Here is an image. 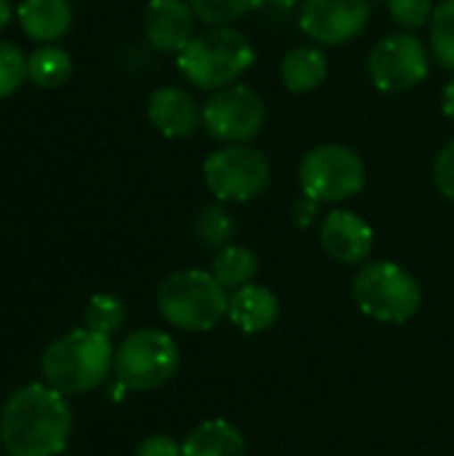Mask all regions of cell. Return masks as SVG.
Listing matches in <instances>:
<instances>
[{"label":"cell","mask_w":454,"mask_h":456,"mask_svg":"<svg viewBox=\"0 0 454 456\" xmlns=\"http://www.w3.org/2000/svg\"><path fill=\"white\" fill-rule=\"evenodd\" d=\"M179 369V347L161 329H136L115 350V377L126 390H155Z\"/></svg>","instance_id":"obj_7"},{"label":"cell","mask_w":454,"mask_h":456,"mask_svg":"<svg viewBox=\"0 0 454 456\" xmlns=\"http://www.w3.org/2000/svg\"><path fill=\"white\" fill-rule=\"evenodd\" d=\"M369 80L383 94H404L431 72L428 45L415 32H393L377 40L367 59Z\"/></svg>","instance_id":"obj_9"},{"label":"cell","mask_w":454,"mask_h":456,"mask_svg":"<svg viewBox=\"0 0 454 456\" xmlns=\"http://www.w3.org/2000/svg\"><path fill=\"white\" fill-rule=\"evenodd\" d=\"M83 323H86V329H91V331H96L102 337H112L126 323V307L112 294H96L86 305Z\"/></svg>","instance_id":"obj_22"},{"label":"cell","mask_w":454,"mask_h":456,"mask_svg":"<svg viewBox=\"0 0 454 456\" xmlns=\"http://www.w3.org/2000/svg\"><path fill=\"white\" fill-rule=\"evenodd\" d=\"M265 3H270L273 8H284V11H289V8H297L302 0H265Z\"/></svg>","instance_id":"obj_32"},{"label":"cell","mask_w":454,"mask_h":456,"mask_svg":"<svg viewBox=\"0 0 454 456\" xmlns=\"http://www.w3.org/2000/svg\"><path fill=\"white\" fill-rule=\"evenodd\" d=\"M353 299L364 315L380 323H407L423 305L417 278L396 262H372L353 278Z\"/></svg>","instance_id":"obj_5"},{"label":"cell","mask_w":454,"mask_h":456,"mask_svg":"<svg viewBox=\"0 0 454 456\" xmlns=\"http://www.w3.org/2000/svg\"><path fill=\"white\" fill-rule=\"evenodd\" d=\"M193 232L203 248L219 251V248L230 246L233 232H235V219L222 203H209L198 211V216L193 222Z\"/></svg>","instance_id":"obj_21"},{"label":"cell","mask_w":454,"mask_h":456,"mask_svg":"<svg viewBox=\"0 0 454 456\" xmlns=\"http://www.w3.org/2000/svg\"><path fill=\"white\" fill-rule=\"evenodd\" d=\"M321 246L340 265H361L372 254L375 232L356 211L332 208L321 222Z\"/></svg>","instance_id":"obj_13"},{"label":"cell","mask_w":454,"mask_h":456,"mask_svg":"<svg viewBox=\"0 0 454 456\" xmlns=\"http://www.w3.org/2000/svg\"><path fill=\"white\" fill-rule=\"evenodd\" d=\"M147 118L166 139H187L203 126V104L179 86H161L147 99Z\"/></svg>","instance_id":"obj_14"},{"label":"cell","mask_w":454,"mask_h":456,"mask_svg":"<svg viewBox=\"0 0 454 456\" xmlns=\"http://www.w3.org/2000/svg\"><path fill=\"white\" fill-rule=\"evenodd\" d=\"M115 366V347L110 337L91 329H72L54 339L43 358L40 371L45 385L64 395H80L96 390Z\"/></svg>","instance_id":"obj_2"},{"label":"cell","mask_w":454,"mask_h":456,"mask_svg":"<svg viewBox=\"0 0 454 456\" xmlns=\"http://www.w3.org/2000/svg\"><path fill=\"white\" fill-rule=\"evenodd\" d=\"M372 16V0H302L300 29L318 45L356 40Z\"/></svg>","instance_id":"obj_11"},{"label":"cell","mask_w":454,"mask_h":456,"mask_svg":"<svg viewBox=\"0 0 454 456\" xmlns=\"http://www.w3.org/2000/svg\"><path fill=\"white\" fill-rule=\"evenodd\" d=\"M13 13H16L13 11V3L11 0H0V32L13 21Z\"/></svg>","instance_id":"obj_31"},{"label":"cell","mask_w":454,"mask_h":456,"mask_svg":"<svg viewBox=\"0 0 454 456\" xmlns=\"http://www.w3.org/2000/svg\"><path fill=\"white\" fill-rule=\"evenodd\" d=\"M431 53L433 59L454 72V0H439L431 16Z\"/></svg>","instance_id":"obj_23"},{"label":"cell","mask_w":454,"mask_h":456,"mask_svg":"<svg viewBox=\"0 0 454 456\" xmlns=\"http://www.w3.org/2000/svg\"><path fill=\"white\" fill-rule=\"evenodd\" d=\"M442 112L454 120V75L447 80V86H444V91H442Z\"/></svg>","instance_id":"obj_30"},{"label":"cell","mask_w":454,"mask_h":456,"mask_svg":"<svg viewBox=\"0 0 454 456\" xmlns=\"http://www.w3.org/2000/svg\"><path fill=\"white\" fill-rule=\"evenodd\" d=\"M27 80V56L11 40H0V99L13 96Z\"/></svg>","instance_id":"obj_25"},{"label":"cell","mask_w":454,"mask_h":456,"mask_svg":"<svg viewBox=\"0 0 454 456\" xmlns=\"http://www.w3.org/2000/svg\"><path fill=\"white\" fill-rule=\"evenodd\" d=\"M257 270H260V262H257V254L246 246H225L217 251L214 262H211V273L214 278L225 286V289H241V286H249L254 283L257 278Z\"/></svg>","instance_id":"obj_20"},{"label":"cell","mask_w":454,"mask_h":456,"mask_svg":"<svg viewBox=\"0 0 454 456\" xmlns=\"http://www.w3.org/2000/svg\"><path fill=\"white\" fill-rule=\"evenodd\" d=\"M72 436V409L51 385L13 390L0 411V438L11 456H59Z\"/></svg>","instance_id":"obj_1"},{"label":"cell","mask_w":454,"mask_h":456,"mask_svg":"<svg viewBox=\"0 0 454 456\" xmlns=\"http://www.w3.org/2000/svg\"><path fill=\"white\" fill-rule=\"evenodd\" d=\"M0 454H3V438H0Z\"/></svg>","instance_id":"obj_33"},{"label":"cell","mask_w":454,"mask_h":456,"mask_svg":"<svg viewBox=\"0 0 454 456\" xmlns=\"http://www.w3.org/2000/svg\"><path fill=\"white\" fill-rule=\"evenodd\" d=\"M257 51L252 40L233 27H209L177 53L179 72L201 91H219L238 83L252 69Z\"/></svg>","instance_id":"obj_3"},{"label":"cell","mask_w":454,"mask_h":456,"mask_svg":"<svg viewBox=\"0 0 454 456\" xmlns=\"http://www.w3.org/2000/svg\"><path fill=\"white\" fill-rule=\"evenodd\" d=\"M265 0H190L198 21H203L209 27H227L230 21L252 13Z\"/></svg>","instance_id":"obj_24"},{"label":"cell","mask_w":454,"mask_h":456,"mask_svg":"<svg viewBox=\"0 0 454 456\" xmlns=\"http://www.w3.org/2000/svg\"><path fill=\"white\" fill-rule=\"evenodd\" d=\"M72 56L56 43H40L27 53V80L37 88H62L72 77Z\"/></svg>","instance_id":"obj_19"},{"label":"cell","mask_w":454,"mask_h":456,"mask_svg":"<svg viewBox=\"0 0 454 456\" xmlns=\"http://www.w3.org/2000/svg\"><path fill=\"white\" fill-rule=\"evenodd\" d=\"M16 21L29 40L56 43L72 27V5L70 0H21Z\"/></svg>","instance_id":"obj_16"},{"label":"cell","mask_w":454,"mask_h":456,"mask_svg":"<svg viewBox=\"0 0 454 456\" xmlns=\"http://www.w3.org/2000/svg\"><path fill=\"white\" fill-rule=\"evenodd\" d=\"M136 456H182V446L171 436H150L136 446Z\"/></svg>","instance_id":"obj_28"},{"label":"cell","mask_w":454,"mask_h":456,"mask_svg":"<svg viewBox=\"0 0 454 456\" xmlns=\"http://www.w3.org/2000/svg\"><path fill=\"white\" fill-rule=\"evenodd\" d=\"M273 179L265 152L252 144H225L203 160V182L222 203H246L260 198Z\"/></svg>","instance_id":"obj_8"},{"label":"cell","mask_w":454,"mask_h":456,"mask_svg":"<svg viewBox=\"0 0 454 456\" xmlns=\"http://www.w3.org/2000/svg\"><path fill=\"white\" fill-rule=\"evenodd\" d=\"M318 200H313V198H308V195H302V198H297L294 200V206H292V216H294V222L300 224V227H308V224H313L316 222V216H318Z\"/></svg>","instance_id":"obj_29"},{"label":"cell","mask_w":454,"mask_h":456,"mask_svg":"<svg viewBox=\"0 0 454 456\" xmlns=\"http://www.w3.org/2000/svg\"><path fill=\"white\" fill-rule=\"evenodd\" d=\"M265 102L252 86H225L203 102V126L211 139L249 144L265 126Z\"/></svg>","instance_id":"obj_10"},{"label":"cell","mask_w":454,"mask_h":456,"mask_svg":"<svg viewBox=\"0 0 454 456\" xmlns=\"http://www.w3.org/2000/svg\"><path fill=\"white\" fill-rule=\"evenodd\" d=\"M385 5H388L391 19L407 32L431 24V16L436 11L433 0H385Z\"/></svg>","instance_id":"obj_26"},{"label":"cell","mask_w":454,"mask_h":456,"mask_svg":"<svg viewBox=\"0 0 454 456\" xmlns=\"http://www.w3.org/2000/svg\"><path fill=\"white\" fill-rule=\"evenodd\" d=\"M367 184V163L348 144H318L300 160L302 195L318 203H343L356 198Z\"/></svg>","instance_id":"obj_6"},{"label":"cell","mask_w":454,"mask_h":456,"mask_svg":"<svg viewBox=\"0 0 454 456\" xmlns=\"http://www.w3.org/2000/svg\"><path fill=\"white\" fill-rule=\"evenodd\" d=\"M227 289L206 270L171 273L158 289L161 315L179 331H209L227 315Z\"/></svg>","instance_id":"obj_4"},{"label":"cell","mask_w":454,"mask_h":456,"mask_svg":"<svg viewBox=\"0 0 454 456\" xmlns=\"http://www.w3.org/2000/svg\"><path fill=\"white\" fill-rule=\"evenodd\" d=\"M433 182H436V190L454 203V139L439 150L433 160Z\"/></svg>","instance_id":"obj_27"},{"label":"cell","mask_w":454,"mask_h":456,"mask_svg":"<svg viewBox=\"0 0 454 456\" xmlns=\"http://www.w3.org/2000/svg\"><path fill=\"white\" fill-rule=\"evenodd\" d=\"M195 19L190 0H150L142 16V29L153 48L179 53L195 37Z\"/></svg>","instance_id":"obj_12"},{"label":"cell","mask_w":454,"mask_h":456,"mask_svg":"<svg viewBox=\"0 0 454 456\" xmlns=\"http://www.w3.org/2000/svg\"><path fill=\"white\" fill-rule=\"evenodd\" d=\"M329 72L326 53L318 45H297L281 59V80L292 94H308L324 83Z\"/></svg>","instance_id":"obj_17"},{"label":"cell","mask_w":454,"mask_h":456,"mask_svg":"<svg viewBox=\"0 0 454 456\" xmlns=\"http://www.w3.org/2000/svg\"><path fill=\"white\" fill-rule=\"evenodd\" d=\"M246 444L235 425L209 419L198 425L182 444V456H244Z\"/></svg>","instance_id":"obj_18"},{"label":"cell","mask_w":454,"mask_h":456,"mask_svg":"<svg viewBox=\"0 0 454 456\" xmlns=\"http://www.w3.org/2000/svg\"><path fill=\"white\" fill-rule=\"evenodd\" d=\"M281 315L278 297L257 283L241 286L230 294L227 302V318L244 331V334H262L276 326Z\"/></svg>","instance_id":"obj_15"}]
</instances>
